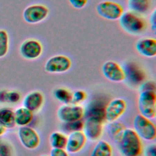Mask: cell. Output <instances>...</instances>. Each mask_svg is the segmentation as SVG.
<instances>
[{
	"label": "cell",
	"instance_id": "obj_1",
	"mask_svg": "<svg viewBox=\"0 0 156 156\" xmlns=\"http://www.w3.org/2000/svg\"><path fill=\"white\" fill-rule=\"evenodd\" d=\"M118 20L122 30L132 35H141L147 28V23L143 16L131 10L124 12Z\"/></svg>",
	"mask_w": 156,
	"mask_h": 156
},
{
	"label": "cell",
	"instance_id": "obj_2",
	"mask_svg": "<svg viewBox=\"0 0 156 156\" xmlns=\"http://www.w3.org/2000/svg\"><path fill=\"white\" fill-rule=\"evenodd\" d=\"M117 143L124 156H140L142 153L141 139L132 129L126 128Z\"/></svg>",
	"mask_w": 156,
	"mask_h": 156
},
{
	"label": "cell",
	"instance_id": "obj_3",
	"mask_svg": "<svg viewBox=\"0 0 156 156\" xmlns=\"http://www.w3.org/2000/svg\"><path fill=\"white\" fill-rule=\"evenodd\" d=\"M138 108L140 114L148 118L154 119L156 116V91H140L138 98Z\"/></svg>",
	"mask_w": 156,
	"mask_h": 156
},
{
	"label": "cell",
	"instance_id": "obj_4",
	"mask_svg": "<svg viewBox=\"0 0 156 156\" xmlns=\"http://www.w3.org/2000/svg\"><path fill=\"white\" fill-rule=\"evenodd\" d=\"M133 130L141 139L152 141L156 136V128L154 123L140 114L136 115L133 121Z\"/></svg>",
	"mask_w": 156,
	"mask_h": 156
},
{
	"label": "cell",
	"instance_id": "obj_5",
	"mask_svg": "<svg viewBox=\"0 0 156 156\" xmlns=\"http://www.w3.org/2000/svg\"><path fill=\"white\" fill-rule=\"evenodd\" d=\"M96 12L101 17L105 20L116 21L120 18L124 12V9L121 4L115 1L106 0L97 5Z\"/></svg>",
	"mask_w": 156,
	"mask_h": 156
},
{
	"label": "cell",
	"instance_id": "obj_6",
	"mask_svg": "<svg viewBox=\"0 0 156 156\" xmlns=\"http://www.w3.org/2000/svg\"><path fill=\"white\" fill-rule=\"evenodd\" d=\"M49 8L41 4H31L26 7L23 12L24 20L29 24H35L43 21L49 15Z\"/></svg>",
	"mask_w": 156,
	"mask_h": 156
},
{
	"label": "cell",
	"instance_id": "obj_7",
	"mask_svg": "<svg viewBox=\"0 0 156 156\" xmlns=\"http://www.w3.org/2000/svg\"><path fill=\"white\" fill-rule=\"evenodd\" d=\"M71 66L72 61L69 57L58 54L47 60L44 66V69L48 73L60 74L69 71Z\"/></svg>",
	"mask_w": 156,
	"mask_h": 156
},
{
	"label": "cell",
	"instance_id": "obj_8",
	"mask_svg": "<svg viewBox=\"0 0 156 156\" xmlns=\"http://www.w3.org/2000/svg\"><path fill=\"white\" fill-rule=\"evenodd\" d=\"M85 109L79 104H68L61 105L57 110L58 118L63 123L82 119Z\"/></svg>",
	"mask_w": 156,
	"mask_h": 156
},
{
	"label": "cell",
	"instance_id": "obj_9",
	"mask_svg": "<svg viewBox=\"0 0 156 156\" xmlns=\"http://www.w3.org/2000/svg\"><path fill=\"white\" fill-rule=\"evenodd\" d=\"M19 51L21 56L27 60L38 59L43 52L42 43L35 38H28L20 45Z\"/></svg>",
	"mask_w": 156,
	"mask_h": 156
},
{
	"label": "cell",
	"instance_id": "obj_10",
	"mask_svg": "<svg viewBox=\"0 0 156 156\" xmlns=\"http://www.w3.org/2000/svg\"><path fill=\"white\" fill-rule=\"evenodd\" d=\"M103 76L113 82H121L126 79L124 69L117 62L112 60L105 62L102 66Z\"/></svg>",
	"mask_w": 156,
	"mask_h": 156
},
{
	"label": "cell",
	"instance_id": "obj_11",
	"mask_svg": "<svg viewBox=\"0 0 156 156\" xmlns=\"http://www.w3.org/2000/svg\"><path fill=\"white\" fill-rule=\"evenodd\" d=\"M18 136L22 145L28 149H35L40 144L39 135L34 129L27 126L19 128Z\"/></svg>",
	"mask_w": 156,
	"mask_h": 156
},
{
	"label": "cell",
	"instance_id": "obj_12",
	"mask_svg": "<svg viewBox=\"0 0 156 156\" xmlns=\"http://www.w3.org/2000/svg\"><path fill=\"white\" fill-rule=\"evenodd\" d=\"M104 121L94 118L88 117L83 122L82 132L87 140L91 141H98L103 133Z\"/></svg>",
	"mask_w": 156,
	"mask_h": 156
},
{
	"label": "cell",
	"instance_id": "obj_13",
	"mask_svg": "<svg viewBox=\"0 0 156 156\" xmlns=\"http://www.w3.org/2000/svg\"><path fill=\"white\" fill-rule=\"evenodd\" d=\"M127 104L122 98H115L110 101L105 106V121L113 122L116 121L126 112Z\"/></svg>",
	"mask_w": 156,
	"mask_h": 156
},
{
	"label": "cell",
	"instance_id": "obj_14",
	"mask_svg": "<svg viewBox=\"0 0 156 156\" xmlns=\"http://www.w3.org/2000/svg\"><path fill=\"white\" fill-rule=\"evenodd\" d=\"M87 140V139L82 130L71 132L67 136L65 150L68 153H77L83 149Z\"/></svg>",
	"mask_w": 156,
	"mask_h": 156
},
{
	"label": "cell",
	"instance_id": "obj_15",
	"mask_svg": "<svg viewBox=\"0 0 156 156\" xmlns=\"http://www.w3.org/2000/svg\"><path fill=\"white\" fill-rule=\"evenodd\" d=\"M135 48L138 53L143 57H154L156 55V40L151 37L140 38L136 41Z\"/></svg>",
	"mask_w": 156,
	"mask_h": 156
},
{
	"label": "cell",
	"instance_id": "obj_16",
	"mask_svg": "<svg viewBox=\"0 0 156 156\" xmlns=\"http://www.w3.org/2000/svg\"><path fill=\"white\" fill-rule=\"evenodd\" d=\"M44 96L39 91H33L26 95L23 101V107L29 109L33 113L38 112L43 106Z\"/></svg>",
	"mask_w": 156,
	"mask_h": 156
},
{
	"label": "cell",
	"instance_id": "obj_17",
	"mask_svg": "<svg viewBox=\"0 0 156 156\" xmlns=\"http://www.w3.org/2000/svg\"><path fill=\"white\" fill-rule=\"evenodd\" d=\"M105 106L106 105L102 101H92L88 104L87 108L85 110L84 116H86L87 118H94L104 121Z\"/></svg>",
	"mask_w": 156,
	"mask_h": 156
},
{
	"label": "cell",
	"instance_id": "obj_18",
	"mask_svg": "<svg viewBox=\"0 0 156 156\" xmlns=\"http://www.w3.org/2000/svg\"><path fill=\"white\" fill-rule=\"evenodd\" d=\"M14 112L16 125L20 127L27 126L34 118V113L24 107L18 108Z\"/></svg>",
	"mask_w": 156,
	"mask_h": 156
},
{
	"label": "cell",
	"instance_id": "obj_19",
	"mask_svg": "<svg viewBox=\"0 0 156 156\" xmlns=\"http://www.w3.org/2000/svg\"><path fill=\"white\" fill-rule=\"evenodd\" d=\"M126 79L128 78L133 83L138 84L142 83L144 79V74L142 69L133 63H130L125 69Z\"/></svg>",
	"mask_w": 156,
	"mask_h": 156
},
{
	"label": "cell",
	"instance_id": "obj_20",
	"mask_svg": "<svg viewBox=\"0 0 156 156\" xmlns=\"http://www.w3.org/2000/svg\"><path fill=\"white\" fill-rule=\"evenodd\" d=\"M0 124L5 129H13L15 127V112L9 107L0 108Z\"/></svg>",
	"mask_w": 156,
	"mask_h": 156
},
{
	"label": "cell",
	"instance_id": "obj_21",
	"mask_svg": "<svg viewBox=\"0 0 156 156\" xmlns=\"http://www.w3.org/2000/svg\"><path fill=\"white\" fill-rule=\"evenodd\" d=\"M127 4L129 10L143 15L150 10L152 0H128Z\"/></svg>",
	"mask_w": 156,
	"mask_h": 156
},
{
	"label": "cell",
	"instance_id": "obj_22",
	"mask_svg": "<svg viewBox=\"0 0 156 156\" xmlns=\"http://www.w3.org/2000/svg\"><path fill=\"white\" fill-rule=\"evenodd\" d=\"M111 145L105 140L98 141L91 151L90 156H112Z\"/></svg>",
	"mask_w": 156,
	"mask_h": 156
},
{
	"label": "cell",
	"instance_id": "obj_23",
	"mask_svg": "<svg viewBox=\"0 0 156 156\" xmlns=\"http://www.w3.org/2000/svg\"><path fill=\"white\" fill-rule=\"evenodd\" d=\"M125 129V126L122 123L115 121L110 122L108 124L107 133L112 140L118 143Z\"/></svg>",
	"mask_w": 156,
	"mask_h": 156
},
{
	"label": "cell",
	"instance_id": "obj_24",
	"mask_svg": "<svg viewBox=\"0 0 156 156\" xmlns=\"http://www.w3.org/2000/svg\"><path fill=\"white\" fill-rule=\"evenodd\" d=\"M66 141L67 136L58 131L53 132L49 137V143L52 148L65 149Z\"/></svg>",
	"mask_w": 156,
	"mask_h": 156
},
{
	"label": "cell",
	"instance_id": "obj_25",
	"mask_svg": "<svg viewBox=\"0 0 156 156\" xmlns=\"http://www.w3.org/2000/svg\"><path fill=\"white\" fill-rule=\"evenodd\" d=\"M54 96L57 101L63 104L71 103L72 93L66 88L60 87L55 89L54 91Z\"/></svg>",
	"mask_w": 156,
	"mask_h": 156
},
{
	"label": "cell",
	"instance_id": "obj_26",
	"mask_svg": "<svg viewBox=\"0 0 156 156\" xmlns=\"http://www.w3.org/2000/svg\"><path fill=\"white\" fill-rule=\"evenodd\" d=\"M10 38L7 30L0 29V58L7 55L9 50Z\"/></svg>",
	"mask_w": 156,
	"mask_h": 156
},
{
	"label": "cell",
	"instance_id": "obj_27",
	"mask_svg": "<svg viewBox=\"0 0 156 156\" xmlns=\"http://www.w3.org/2000/svg\"><path fill=\"white\" fill-rule=\"evenodd\" d=\"M87 93L82 90H77L72 93L71 104H79L83 102L87 98Z\"/></svg>",
	"mask_w": 156,
	"mask_h": 156
},
{
	"label": "cell",
	"instance_id": "obj_28",
	"mask_svg": "<svg viewBox=\"0 0 156 156\" xmlns=\"http://www.w3.org/2000/svg\"><path fill=\"white\" fill-rule=\"evenodd\" d=\"M64 125L65 129L70 132L82 130L83 126V121H82V119H80L73 122L64 123Z\"/></svg>",
	"mask_w": 156,
	"mask_h": 156
},
{
	"label": "cell",
	"instance_id": "obj_29",
	"mask_svg": "<svg viewBox=\"0 0 156 156\" xmlns=\"http://www.w3.org/2000/svg\"><path fill=\"white\" fill-rule=\"evenodd\" d=\"M21 93L15 90H8L7 95V103L10 104H17L21 100Z\"/></svg>",
	"mask_w": 156,
	"mask_h": 156
},
{
	"label": "cell",
	"instance_id": "obj_30",
	"mask_svg": "<svg viewBox=\"0 0 156 156\" xmlns=\"http://www.w3.org/2000/svg\"><path fill=\"white\" fill-rule=\"evenodd\" d=\"M0 156H13L12 148L8 143H0Z\"/></svg>",
	"mask_w": 156,
	"mask_h": 156
},
{
	"label": "cell",
	"instance_id": "obj_31",
	"mask_svg": "<svg viewBox=\"0 0 156 156\" xmlns=\"http://www.w3.org/2000/svg\"><path fill=\"white\" fill-rule=\"evenodd\" d=\"M71 5L76 9H83L88 3V0H68Z\"/></svg>",
	"mask_w": 156,
	"mask_h": 156
},
{
	"label": "cell",
	"instance_id": "obj_32",
	"mask_svg": "<svg viewBox=\"0 0 156 156\" xmlns=\"http://www.w3.org/2000/svg\"><path fill=\"white\" fill-rule=\"evenodd\" d=\"M155 83L153 81H147L145 82H143L140 87V91H143V90H153L155 91Z\"/></svg>",
	"mask_w": 156,
	"mask_h": 156
},
{
	"label": "cell",
	"instance_id": "obj_33",
	"mask_svg": "<svg viewBox=\"0 0 156 156\" xmlns=\"http://www.w3.org/2000/svg\"><path fill=\"white\" fill-rule=\"evenodd\" d=\"M156 145L155 144H151L147 147L144 150V156H156Z\"/></svg>",
	"mask_w": 156,
	"mask_h": 156
},
{
	"label": "cell",
	"instance_id": "obj_34",
	"mask_svg": "<svg viewBox=\"0 0 156 156\" xmlns=\"http://www.w3.org/2000/svg\"><path fill=\"white\" fill-rule=\"evenodd\" d=\"M49 156H69V154L65 149L52 148Z\"/></svg>",
	"mask_w": 156,
	"mask_h": 156
},
{
	"label": "cell",
	"instance_id": "obj_35",
	"mask_svg": "<svg viewBox=\"0 0 156 156\" xmlns=\"http://www.w3.org/2000/svg\"><path fill=\"white\" fill-rule=\"evenodd\" d=\"M156 19V16H155V10H154L153 11V12L152 13V15L150 17V23H151V29L155 32L156 30V22H155V20Z\"/></svg>",
	"mask_w": 156,
	"mask_h": 156
},
{
	"label": "cell",
	"instance_id": "obj_36",
	"mask_svg": "<svg viewBox=\"0 0 156 156\" xmlns=\"http://www.w3.org/2000/svg\"><path fill=\"white\" fill-rule=\"evenodd\" d=\"M7 91L8 90L5 89L0 90V103H7Z\"/></svg>",
	"mask_w": 156,
	"mask_h": 156
},
{
	"label": "cell",
	"instance_id": "obj_37",
	"mask_svg": "<svg viewBox=\"0 0 156 156\" xmlns=\"http://www.w3.org/2000/svg\"><path fill=\"white\" fill-rule=\"evenodd\" d=\"M6 129H5L3 126H2V125L0 124V136H2V135H3L5 133V131H6Z\"/></svg>",
	"mask_w": 156,
	"mask_h": 156
},
{
	"label": "cell",
	"instance_id": "obj_38",
	"mask_svg": "<svg viewBox=\"0 0 156 156\" xmlns=\"http://www.w3.org/2000/svg\"><path fill=\"white\" fill-rule=\"evenodd\" d=\"M40 156H49V155H41Z\"/></svg>",
	"mask_w": 156,
	"mask_h": 156
}]
</instances>
